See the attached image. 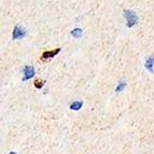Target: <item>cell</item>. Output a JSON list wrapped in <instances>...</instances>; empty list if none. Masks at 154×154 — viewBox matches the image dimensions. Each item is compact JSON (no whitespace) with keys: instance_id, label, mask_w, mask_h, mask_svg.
<instances>
[{"instance_id":"cell-2","label":"cell","mask_w":154,"mask_h":154,"mask_svg":"<svg viewBox=\"0 0 154 154\" xmlns=\"http://www.w3.org/2000/svg\"><path fill=\"white\" fill-rule=\"evenodd\" d=\"M124 15H125L126 20H127V27H133L134 25H136L137 22H138V16L131 10H125L124 11Z\"/></svg>"},{"instance_id":"cell-8","label":"cell","mask_w":154,"mask_h":154,"mask_svg":"<svg viewBox=\"0 0 154 154\" xmlns=\"http://www.w3.org/2000/svg\"><path fill=\"white\" fill-rule=\"evenodd\" d=\"M44 84H45V80L37 79V80H35V82H33V85H35V88H38V90H40V88H43Z\"/></svg>"},{"instance_id":"cell-4","label":"cell","mask_w":154,"mask_h":154,"mask_svg":"<svg viewBox=\"0 0 154 154\" xmlns=\"http://www.w3.org/2000/svg\"><path fill=\"white\" fill-rule=\"evenodd\" d=\"M59 52H60V49H59V48L54 49V50H50V51H44L41 55V59L42 60H45V59L53 58V57H55L57 54H58Z\"/></svg>"},{"instance_id":"cell-9","label":"cell","mask_w":154,"mask_h":154,"mask_svg":"<svg viewBox=\"0 0 154 154\" xmlns=\"http://www.w3.org/2000/svg\"><path fill=\"white\" fill-rule=\"evenodd\" d=\"M125 86H126V82H124V81H121V82L118 84V86H116V92H121V91H123L124 88H125Z\"/></svg>"},{"instance_id":"cell-7","label":"cell","mask_w":154,"mask_h":154,"mask_svg":"<svg viewBox=\"0 0 154 154\" xmlns=\"http://www.w3.org/2000/svg\"><path fill=\"white\" fill-rule=\"evenodd\" d=\"M71 36L72 37H75V38L79 39L81 38V36H82V33H83V30L81 28H75L73 30H71Z\"/></svg>"},{"instance_id":"cell-10","label":"cell","mask_w":154,"mask_h":154,"mask_svg":"<svg viewBox=\"0 0 154 154\" xmlns=\"http://www.w3.org/2000/svg\"><path fill=\"white\" fill-rule=\"evenodd\" d=\"M9 154H16V153H15V152H10Z\"/></svg>"},{"instance_id":"cell-6","label":"cell","mask_w":154,"mask_h":154,"mask_svg":"<svg viewBox=\"0 0 154 154\" xmlns=\"http://www.w3.org/2000/svg\"><path fill=\"white\" fill-rule=\"evenodd\" d=\"M82 106H83V101L82 100H79V101H73V103L70 105V109L71 110H80V109L82 108Z\"/></svg>"},{"instance_id":"cell-3","label":"cell","mask_w":154,"mask_h":154,"mask_svg":"<svg viewBox=\"0 0 154 154\" xmlns=\"http://www.w3.org/2000/svg\"><path fill=\"white\" fill-rule=\"evenodd\" d=\"M23 73H24V75H23L22 81H23V82H26V81H28V80H30L31 78L35 77V75H36V69H35V67L33 66L26 65L23 69Z\"/></svg>"},{"instance_id":"cell-1","label":"cell","mask_w":154,"mask_h":154,"mask_svg":"<svg viewBox=\"0 0 154 154\" xmlns=\"http://www.w3.org/2000/svg\"><path fill=\"white\" fill-rule=\"evenodd\" d=\"M27 36V31L25 30L24 27L21 25H15L12 31V39L13 40H18V39H23Z\"/></svg>"},{"instance_id":"cell-5","label":"cell","mask_w":154,"mask_h":154,"mask_svg":"<svg viewBox=\"0 0 154 154\" xmlns=\"http://www.w3.org/2000/svg\"><path fill=\"white\" fill-rule=\"evenodd\" d=\"M153 66H154V55H152V56H150L149 58L146 59V65H144V67H146V69L149 70L151 73H153Z\"/></svg>"}]
</instances>
